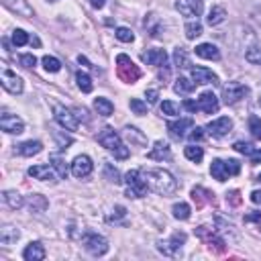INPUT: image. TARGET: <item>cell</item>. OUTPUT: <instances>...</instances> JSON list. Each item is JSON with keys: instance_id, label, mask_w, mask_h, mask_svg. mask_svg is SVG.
Instances as JSON below:
<instances>
[{"instance_id": "1", "label": "cell", "mask_w": 261, "mask_h": 261, "mask_svg": "<svg viewBox=\"0 0 261 261\" xmlns=\"http://www.w3.org/2000/svg\"><path fill=\"white\" fill-rule=\"evenodd\" d=\"M143 178L149 186L151 192L159 194V196H170L178 190V182L176 178L166 172V170H161V168H153V170H145L143 172Z\"/></svg>"}, {"instance_id": "2", "label": "cell", "mask_w": 261, "mask_h": 261, "mask_svg": "<svg viewBox=\"0 0 261 261\" xmlns=\"http://www.w3.org/2000/svg\"><path fill=\"white\" fill-rule=\"evenodd\" d=\"M98 143H100L102 147H106L110 153H114L116 159H126L130 155L128 149L124 147V143L120 141V135L116 133L114 128H110V126L102 128L100 133H98Z\"/></svg>"}, {"instance_id": "3", "label": "cell", "mask_w": 261, "mask_h": 261, "mask_svg": "<svg viewBox=\"0 0 261 261\" xmlns=\"http://www.w3.org/2000/svg\"><path fill=\"white\" fill-rule=\"evenodd\" d=\"M116 74H118V78H120L124 84H135V82L141 78V70H139L137 65L130 61V57L124 55V53L116 55Z\"/></svg>"}, {"instance_id": "4", "label": "cell", "mask_w": 261, "mask_h": 261, "mask_svg": "<svg viewBox=\"0 0 261 261\" xmlns=\"http://www.w3.org/2000/svg\"><path fill=\"white\" fill-rule=\"evenodd\" d=\"M124 182H126V196H128V198H141V196H145V192L149 190L141 170L128 172L124 176Z\"/></svg>"}, {"instance_id": "5", "label": "cell", "mask_w": 261, "mask_h": 261, "mask_svg": "<svg viewBox=\"0 0 261 261\" xmlns=\"http://www.w3.org/2000/svg\"><path fill=\"white\" fill-rule=\"evenodd\" d=\"M82 245L94 257H100V255H104L108 251V241L102 235H98V233H86L82 237Z\"/></svg>"}, {"instance_id": "6", "label": "cell", "mask_w": 261, "mask_h": 261, "mask_svg": "<svg viewBox=\"0 0 261 261\" xmlns=\"http://www.w3.org/2000/svg\"><path fill=\"white\" fill-rule=\"evenodd\" d=\"M53 116L65 130H78L80 126V118L76 116V112L65 108L63 104H53Z\"/></svg>"}, {"instance_id": "7", "label": "cell", "mask_w": 261, "mask_h": 261, "mask_svg": "<svg viewBox=\"0 0 261 261\" xmlns=\"http://www.w3.org/2000/svg\"><path fill=\"white\" fill-rule=\"evenodd\" d=\"M249 94V88L241 82H228L224 88H222V100L224 104H237L239 100Z\"/></svg>"}, {"instance_id": "8", "label": "cell", "mask_w": 261, "mask_h": 261, "mask_svg": "<svg viewBox=\"0 0 261 261\" xmlns=\"http://www.w3.org/2000/svg\"><path fill=\"white\" fill-rule=\"evenodd\" d=\"M186 243V233H174L172 239L168 241H159L157 243V249L163 253V255H168V257H176L182 249V245Z\"/></svg>"}, {"instance_id": "9", "label": "cell", "mask_w": 261, "mask_h": 261, "mask_svg": "<svg viewBox=\"0 0 261 261\" xmlns=\"http://www.w3.org/2000/svg\"><path fill=\"white\" fill-rule=\"evenodd\" d=\"M176 11L184 17L198 19L204 11V0H176Z\"/></svg>"}, {"instance_id": "10", "label": "cell", "mask_w": 261, "mask_h": 261, "mask_svg": "<svg viewBox=\"0 0 261 261\" xmlns=\"http://www.w3.org/2000/svg\"><path fill=\"white\" fill-rule=\"evenodd\" d=\"M231 128H233V120L228 118V116H220V118L212 120V122L206 126L208 135H212L214 139H222V137H226L228 133H231Z\"/></svg>"}, {"instance_id": "11", "label": "cell", "mask_w": 261, "mask_h": 261, "mask_svg": "<svg viewBox=\"0 0 261 261\" xmlns=\"http://www.w3.org/2000/svg\"><path fill=\"white\" fill-rule=\"evenodd\" d=\"M0 128H3L5 133H9V135H21L25 130V122L17 114L5 112L3 116H0Z\"/></svg>"}, {"instance_id": "12", "label": "cell", "mask_w": 261, "mask_h": 261, "mask_svg": "<svg viewBox=\"0 0 261 261\" xmlns=\"http://www.w3.org/2000/svg\"><path fill=\"white\" fill-rule=\"evenodd\" d=\"M0 82H3V88L7 90V92H11V94H21L23 92V80L15 74V72H11V70H3V76H0Z\"/></svg>"}, {"instance_id": "13", "label": "cell", "mask_w": 261, "mask_h": 261, "mask_svg": "<svg viewBox=\"0 0 261 261\" xmlns=\"http://www.w3.org/2000/svg\"><path fill=\"white\" fill-rule=\"evenodd\" d=\"M190 128H194V120H192V118H180V120L168 122V130H170L172 139H176V141L184 139L186 130H190Z\"/></svg>"}, {"instance_id": "14", "label": "cell", "mask_w": 261, "mask_h": 261, "mask_svg": "<svg viewBox=\"0 0 261 261\" xmlns=\"http://www.w3.org/2000/svg\"><path fill=\"white\" fill-rule=\"evenodd\" d=\"M92 170H94V163L88 155H78L72 163V174L76 178H86V176L92 174Z\"/></svg>"}, {"instance_id": "15", "label": "cell", "mask_w": 261, "mask_h": 261, "mask_svg": "<svg viewBox=\"0 0 261 261\" xmlns=\"http://www.w3.org/2000/svg\"><path fill=\"white\" fill-rule=\"evenodd\" d=\"M192 80L196 84H212V86L218 84V76L212 74V70L202 68V65H196V68H192Z\"/></svg>"}, {"instance_id": "16", "label": "cell", "mask_w": 261, "mask_h": 261, "mask_svg": "<svg viewBox=\"0 0 261 261\" xmlns=\"http://www.w3.org/2000/svg\"><path fill=\"white\" fill-rule=\"evenodd\" d=\"M141 57H143L145 63L155 65V68H166V65H168V53H166V49H149Z\"/></svg>"}, {"instance_id": "17", "label": "cell", "mask_w": 261, "mask_h": 261, "mask_svg": "<svg viewBox=\"0 0 261 261\" xmlns=\"http://www.w3.org/2000/svg\"><path fill=\"white\" fill-rule=\"evenodd\" d=\"M198 106H200V110L202 112H206V114H214V112H218V98L214 96V92H202L200 94V98H198Z\"/></svg>"}, {"instance_id": "18", "label": "cell", "mask_w": 261, "mask_h": 261, "mask_svg": "<svg viewBox=\"0 0 261 261\" xmlns=\"http://www.w3.org/2000/svg\"><path fill=\"white\" fill-rule=\"evenodd\" d=\"M3 5H5L9 11L17 13L19 17H25V19L33 17V9L29 7L27 0H3Z\"/></svg>"}, {"instance_id": "19", "label": "cell", "mask_w": 261, "mask_h": 261, "mask_svg": "<svg viewBox=\"0 0 261 261\" xmlns=\"http://www.w3.org/2000/svg\"><path fill=\"white\" fill-rule=\"evenodd\" d=\"M29 176L41 180V182H55V178H59L57 174H53V170L49 166H33L29 168Z\"/></svg>"}, {"instance_id": "20", "label": "cell", "mask_w": 261, "mask_h": 261, "mask_svg": "<svg viewBox=\"0 0 261 261\" xmlns=\"http://www.w3.org/2000/svg\"><path fill=\"white\" fill-rule=\"evenodd\" d=\"M147 157H149V159H155V161L170 159V157H172V149H170V145H168L166 141H157V143L153 145V149L147 153Z\"/></svg>"}, {"instance_id": "21", "label": "cell", "mask_w": 261, "mask_h": 261, "mask_svg": "<svg viewBox=\"0 0 261 261\" xmlns=\"http://www.w3.org/2000/svg\"><path fill=\"white\" fill-rule=\"evenodd\" d=\"M41 151H43V145L39 141H25V143L17 145V149H15V153H19L23 157H33V155H37Z\"/></svg>"}, {"instance_id": "22", "label": "cell", "mask_w": 261, "mask_h": 261, "mask_svg": "<svg viewBox=\"0 0 261 261\" xmlns=\"http://www.w3.org/2000/svg\"><path fill=\"white\" fill-rule=\"evenodd\" d=\"M19 237H21V233H19V228H17V226L7 224V226L0 228V245L11 247L13 243H17V239H19Z\"/></svg>"}, {"instance_id": "23", "label": "cell", "mask_w": 261, "mask_h": 261, "mask_svg": "<svg viewBox=\"0 0 261 261\" xmlns=\"http://www.w3.org/2000/svg\"><path fill=\"white\" fill-rule=\"evenodd\" d=\"M23 257L27 259V261H41V259H45V249H43V245L41 243H29L27 245V249L23 251Z\"/></svg>"}, {"instance_id": "24", "label": "cell", "mask_w": 261, "mask_h": 261, "mask_svg": "<svg viewBox=\"0 0 261 261\" xmlns=\"http://www.w3.org/2000/svg\"><path fill=\"white\" fill-rule=\"evenodd\" d=\"M196 55L202 57V59H212V61H218V59H220V51H218V47L212 45V43H202V45H198V47H196Z\"/></svg>"}, {"instance_id": "25", "label": "cell", "mask_w": 261, "mask_h": 261, "mask_svg": "<svg viewBox=\"0 0 261 261\" xmlns=\"http://www.w3.org/2000/svg\"><path fill=\"white\" fill-rule=\"evenodd\" d=\"M210 174H212V178L214 180H218V182H226L228 180V170H226V163L222 161V159H212V163H210Z\"/></svg>"}, {"instance_id": "26", "label": "cell", "mask_w": 261, "mask_h": 261, "mask_svg": "<svg viewBox=\"0 0 261 261\" xmlns=\"http://www.w3.org/2000/svg\"><path fill=\"white\" fill-rule=\"evenodd\" d=\"M192 200L196 202L198 208H202L206 202H212V194L208 190H204V188H194L192 190Z\"/></svg>"}, {"instance_id": "27", "label": "cell", "mask_w": 261, "mask_h": 261, "mask_svg": "<svg viewBox=\"0 0 261 261\" xmlns=\"http://www.w3.org/2000/svg\"><path fill=\"white\" fill-rule=\"evenodd\" d=\"M94 108L100 116H110L114 112V104L108 100V98H96L94 100Z\"/></svg>"}, {"instance_id": "28", "label": "cell", "mask_w": 261, "mask_h": 261, "mask_svg": "<svg viewBox=\"0 0 261 261\" xmlns=\"http://www.w3.org/2000/svg\"><path fill=\"white\" fill-rule=\"evenodd\" d=\"M49 161H51V168L57 172L59 178H65V176H68V163H65V159H63L59 153L49 155Z\"/></svg>"}, {"instance_id": "29", "label": "cell", "mask_w": 261, "mask_h": 261, "mask_svg": "<svg viewBox=\"0 0 261 261\" xmlns=\"http://www.w3.org/2000/svg\"><path fill=\"white\" fill-rule=\"evenodd\" d=\"M224 19H226L224 7H212L210 13H208V17H206V23H208L210 27H216V25H220Z\"/></svg>"}, {"instance_id": "30", "label": "cell", "mask_w": 261, "mask_h": 261, "mask_svg": "<svg viewBox=\"0 0 261 261\" xmlns=\"http://www.w3.org/2000/svg\"><path fill=\"white\" fill-rule=\"evenodd\" d=\"M194 88H196V82H194V80H188V78H184V76H180V78L176 80V84H174V90H176L178 94H190V92H194Z\"/></svg>"}, {"instance_id": "31", "label": "cell", "mask_w": 261, "mask_h": 261, "mask_svg": "<svg viewBox=\"0 0 261 261\" xmlns=\"http://www.w3.org/2000/svg\"><path fill=\"white\" fill-rule=\"evenodd\" d=\"M3 196H5V202H7L11 208H15V210H17V208H21V206L25 204L23 196H21L19 192H15V190H7Z\"/></svg>"}, {"instance_id": "32", "label": "cell", "mask_w": 261, "mask_h": 261, "mask_svg": "<svg viewBox=\"0 0 261 261\" xmlns=\"http://www.w3.org/2000/svg\"><path fill=\"white\" fill-rule=\"evenodd\" d=\"M186 37L192 41V39H196V37H200L202 35V23L198 21V19H196V21H190L188 25H186Z\"/></svg>"}, {"instance_id": "33", "label": "cell", "mask_w": 261, "mask_h": 261, "mask_svg": "<svg viewBox=\"0 0 261 261\" xmlns=\"http://www.w3.org/2000/svg\"><path fill=\"white\" fill-rule=\"evenodd\" d=\"M184 155H186L190 161H194V163H200L202 157H204V151H202V147H198V145H188V147H184Z\"/></svg>"}, {"instance_id": "34", "label": "cell", "mask_w": 261, "mask_h": 261, "mask_svg": "<svg viewBox=\"0 0 261 261\" xmlns=\"http://www.w3.org/2000/svg\"><path fill=\"white\" fill-rule=\"evenodd\" d=\"M76 82H78V88L82 90V92H92V88H94V84H92V78L86 74V72H78L76 74Z\"/></svg>"}, {"instance_id": "35", "label": "cell", "mask_w": 261, "mask_h": 261, "mask_svg": "<svg viewBox=\"0 0 261 261\" xmlns=\"http://www.w3.org/2000/svg\"><path fill=\"white\" fill-rule=\"evenodd\" d=\"M124 135L128 137L130 143H139V145H145V143H147L145 135H141L139 128H135V126H124Z\"/></svg>"}, {"instance_id": "36", "label": "cell", "mask_w": 261, "mask_h": 261, "mask_svg": "<svg viewBox=\"0 0 261 261\" xmlns=\"http://www.w3.org/2000/svg\"><path fill=\"white\" fill-rule=\"evenodd\" d=\"M29 204H31L33 212H43L47 208V200L43 198V196H39V194H33L31 198H29Z\"/></svg>"}, {"instance_id": "37", "label": "cell", "mask_w": 261, "mask_h": 261, "mask_svg": "<svg viewBox=\"0 0 261 261\" xmlns=\"http://www.w3.org/2000/svg\"><path fill=\"white\" fill-rule=\"evenodd\" d=\"M174 61H176L178 68H182V70L190 68V57H188L186 49H182V47H178V49L174 51Z\"/></svg>"}, {"instance_id": "38", "label": "cell", "mask_w": 261, "mask_h": 261, "mask_svg": "<svg viewBox=\"0 0 261 261\" xmlns=\"http://www.w3.org/2000/svg\"><path fill=\"white\" fill-rule=\"evenodd\" d=\"M172 212H174V216H176L178 220H188L192 210H190V206H188L186 202H178V204H174Z\"/></svg>"}, {"instance_id": "39", "label": "cell", "mask_w": 261, "mask_h": 261, "mask_svg": "<svg viewBox=\"0 0 261 261\" xmlns=\"http://www.w3.org/2000/svg\"><path fill=\"white\" fill-rule=\"evenodd\" d=\"M206 243H208V249L210 251H214V253H222L224 251V241L220 239V237H216V233H212L208 239H204Z\"/></svg>"}, {"instance_id": "40", "label": "cell", "mask_w": 261, "mask_h": 261, "mask_svg": "<svg viewBox=\"0 0 261 261\" xmlns=\"http://www.w3.org/2000/svg\"><path fill=\"white\" fill-rule=\"evenodd\" d=\"M249 130H251V135H253V139H257V141H261V118L259 116H249Z\"/></svg>"}, {"instance_id": "41", "label": "cell", "mask_w": 261, "mask_h": 261, "mask_svg": "<svg viewBox=\"0 0 261 261\" xmlns=\"http://www.w3.org/2000/svg\"><path fill=\"white\" fill-rule=\"evenodd\" d=\"M114 35H116V39H118V41H122V43H133V39H135L133 31L126 29V27H118Z\"/></svg>"}, {"instance_id": "42", "label": "cell", "mask_w": 261, "mask_h": 261, "mask_svg": "<svg viewBox=\"0 0 261 261\" xmlns=\"http://www.w3.org/2000/svg\"><path fill=\"white\" fill-rule=\"evenodd\" d=\"M161 112L168 114V116H178L180 114V104H176L172 100H163L161 102Z\"/></svg>"}, {"instance_id": "43", "label": "cell", "mask_w": 261, "mask_h": 261, "mask_svg": "<svg viewBox=\"0 0 261 261\" xmlns=\"http://www.w3.org/2000/svg\"><path fill=\"white\" fill-rule=\"evenodd\" d=\"M43 65H45L47 72H53V74L61 70V61H59L57 57H51V55H45V57H43Z\"/></svg>"}, {"instance_id": "44", "label": "cell", "mask_w": 261, "mask_h": 261, "mask_svg": "<svg viewBox=\"0 0 261 261\" xmlns=\"http://www.w3.org/2000/svg\"><path fill=\"white\" fill-rule=\"evenodd\" d=\"M31 41V37L27 35V33L23 31V29H17L15 33H13V43L17 45V47H23V45H27Z\"/></svg>"}, {"instance_id": "45", "label": "cell", "mask_w": 261, "mask_h": 261, "mask_svg": "<svg viewBox=\"0 0 261 261\" xmlns=\"http://www.w3.org/2000/svg\"><path fill=\"white\" fill-rule=\"evenodd\" d=\"M104 176H106V180L110 184H120V174H118L116 168L110 166V163H106V166H104Z\"/></svg>"}, {"instance_id": "46", "label": "cell", "mask_w": 261, "mask_h": 261, "mask_svg": "<svg viewBox=\"0 0 261 261\" xmlns=\"http://www.w3.org/2000/svg\"><path fill=\"white\" fill-rule=\"evenodd\" d=\"M245 59L251 61V63L261 65V49H259V47H249V49L245 51Z\"/></svg>"}, {"instance_id": "47", "label": "cell", "mask_w": 261, "mask_h": 261, "mask_svg": "<svg viewBox=\"0 0 261 261\" xmlns=\"http://www.w3.org/2000/svg\"><path fill=\"white\" fill-rule=\"evenodd\" d=\"M130 110L135 114H147V102L139 100V98H133V100H130Z\"/></svg>"}, {"instance_id": "48", "label": "cell", "mask_w": 261, "mask_h": 261, "mask_svg": "<svg viewBox=\"0 0 261 261\" xmlns=\"http://www.w3.org/2000/svg\"><path fill=\"white\" fill-rule=\"evenodd\" d=\"M233 149L239 151V153H243V155H251V153H253V145H251V143H245V141H237V143L233 145Z\"/></svg>"}, {"instance_id": "49", "label": "cell", "mask_w": 261, "mask_h": 261, "mask_svg": "<svg viewBox=\"0 0 261 261\" xmlns=\"http://www.w3.org/2000/svg\"><path fill=\"white\" fill-rule=\"evenodd\" d=\"M21 63L25 65V68H35V63H37V57L33 55V53H25V55H21Z\"/></svg>"}, {"instance_id": "50", "label": "cell", "mask_w": 261, "mask_h": 261, "mask_svg": "<svg viewBox=\"0 0 261 261\" xmlns=\"http://www.w3.org/2000/svg\"><path fill=\"white\" fill-rule=\"evenodd\" d=\"M224 163H226V170H228V174H231V176H237L241 172V163L237 159H228Z\"/></svg>"}, {"instance_id": "51", "label": "cell", "mask_w": 261, "mask_h": 261, "mask_svg": "<svg viewBox=\"0 0 261 261\" xmlns=\"http://www.w3.org/2000/svg\"><path fill=\"white\" fill-rule=\"evenodd\" d=\"M190 139H192V141H202V139H204V128H200V126L192 128V133H190Z\"/></svg>"}, {"instance_id": "52", "label": "cell", "mask_w": 261, "mask_h": 261, "mask_svg": "<svg viewBox=\"0 0 261 261\" xmlns=\"http://www.w3.org/2000/svg\"><path fill=\"white\" fill-rule=\"evenodd\" d=\"M245 222H255L259 228H261V212H249L245 216Z\"/></svg>"}, {"instance_id": "53", "label": "cell", "mask_w": 261, "mask_h": 261, "mask_svg": "<svg viewBox=\"0 0 261 261\" xmlns=\"http://www.w3.org/2000/svg\"><path fill=\"white\" fill-rule=\"evenodd\" d=\"M55 139L59 141V145H61V149H68L65 145H72V137H63V135H59V133H55Z\"/></svg>"}, {"instance_id": "54", "label": "cell", "mask_w": 261, "mask_h": 261, "mask_svg": "<svg viewBox=\"0 0 261 261\" xmlns=\"http://www.w3.org/2000/svg\"><path fill=\"white\" fill-rule=\"evenodd\" d=\"M186 110H190V112H196V110H200V106H198V102H194V100H184V104H182Z\"/></svg>"}, {"instance_id": "55", "label": "cell", "mask_w": 261, "mask_h": 261, "mask_svg": "<svg viewBox=\"0 0 261 261\" xmlns=\"http://www.w3.org/2000/svg\"><path fill=\"white\" fill-rule=\"evenodd\" d=\"M145 96H147L149 104H155V102H157V98H159V92H157V90H147Z\"/></svg>"}, {"instance_id": "56", "label": "cell", "mask_w": 261, "mask_h": 261, "mask_svg": "<svg viewBox=\"0 0 261 261\" xmlns=\"http://www.w3.org/2000/svg\"><path fill=\"white\" fill-rule=\"evenodd\" d=\"M126 214V210L122 208V206H116L114 210H112V214H110V220H114V218H122Z\"/></svg>"}, {"instance_id": "57", "label": "cell", "mask_w": 261, "mask_h": 261, "mask_svg": "<svg viewBox=\"0 0 261 261\" xmlns=\"http://www.w3.org/2000/svg\"><path fill=\"white\" fill-rule=\"evenodd\" d=\"M226 200H231V204H235V206H237V204L241 202V198H239V192L235 190V192H231V194H226Z\"/></svg>"}, {"instance_id": "58", "label": "cell", "mask_w": 261, "mask_h": 261, "mask_svg": "<svg viewBox=\"0 0 261 261\" xmlns=\"http://www.w3.org/2000/svg\"><path fill=\"white\" fill-rule=\"evenodd\" d=\"M249 157H251V163H261V149H253Z\"/></svg>"}, {"instance_id": "59", "label": "cell", "mask_w": 261, "mask_h": 261, "mask_svg": "<svg viewBox=\"0 0 261 261\" xmlns=\"http://www.w3.org/2000/svg\"><path fill=\"white\" fill-rule=\"evenodd\" d=\"M251 202H255V204H261V190H255V192H251Z\"/></svg>"}, {"instance_id": "60", "label": "cell", "mask_w": 261, "mask_h": 261, "mask_svg": "<svg viewBox=\"0 0 261 261\" xmlns=\"http://www.w3.org/2000/svg\"><path fill=\"white\" fill-rule=\"evenodd\" d=\"M90 5H92L94 9H102V7H104V0H90Z\"/></svg>"}, {"instance_id": "61", "label": "cell", "mask_w": 261, "mask_h": 261, "mask_svg": "<svg viewBox=\"0 0 261 261\" xmlns=\"http://www.w3.org/2000/svg\"><path fill=\"white\" fill-rule=\"evenodd\" d=\"M29 43H31V45H39V39H37V37H31Z\"/></svg>"}, {"instance_id": "62", "label": "cell", "mask_w": 261, "mask_h": 261, "mask_svg": "<svg viewBox=\"0 0 261 261\" xmlns=\"http://www.w3.org/2000/svg\"><path fill=\"white\" fill-rule=\"evenodd\" d=\"M257 102H259V106H261V96H259V100H257Z\"/></svg>"}, {"instance_id": "63", "label": "cell", "mask_w": 261, "mask_h": 261, "mask_svg": "<svg viewBox=\"0 0 261 261\" xmlns=\"http://www.w3.org/2000/svg\"><path fill=\"white\" fill-rule=\"evenodd\" d=\"M257 180H259V182H261V174H259V176H257Z\"/></svg>"}, {"instance_id": "64", "label": "cell", "mask_w": 261, "mask_h": 261, "mask_svg": "<svg viewBox=\"0 0 261 261\" xmlns=\"http://www.w3.org/2000/svg\"><path fill=\"white\" fill-rule=\"evenodd\" d=\"M51 3H55V0H51Z\"/></svg>"}]
</instances>
